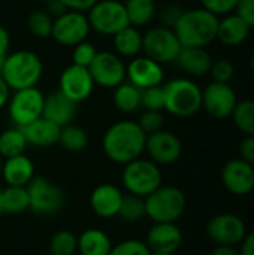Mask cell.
Returning a JSON list of instances; mask_svg holds the SVG:
<instances>
[{
  "label": "cell",
  "instance_id": "obj_1",
  "mask_svg": "<svg viewBox=\"0 0 254 255\" xmlns=\"http://www.w3.org/2000/svg\"><path fill=\"white\" fill-rule=\"evenodd\" d=\"M147 134L139 124L132 120L114 123L103 134L102 149L105 155L117 164H127L145 152Z\"/></svg>",
  "mask_w": 254,
  "mask_h": 255
},
{
  "label": "cell",
  "instance_id": "obj_2",
  "mask_svg": "<svg viewBox=\"0 0 254 255\" xmlns=\"http://www.w3.org/2000/svg\"><path fill=\"white\" fill-rule=\"evenodd\" d=\"M219 21L217 15L204 7H198L184 10L172 30L181 46L205 48L217 39Z\"/></svg>",
  "mask_w": 254,
  "mask_h": 255
},
{
  "label": "cell",
  "instance_id": "obj_3",
  "mask_svg": "<svg viewBox=\"0 0 254 255\" xmlns=\"http://www.w3.org/2000/svg\"><path fill=\"white\" fill-rule=\"evenodd\" d=\"M43 73V64L37 54L31 51H15L3 60L0 76L10 91L36 87Z\"/></svg>",
  "mask_w": 254,
  "mask_h": 255
},
{
  "label": "cell",
  "instance_id": "obj_4",
  "mask_svg": "<svg viewBox=\"0 0 254 255\" xmlns=\"http://www.w3.org/2000/svg\"><path fill=\"white\" fill-rule=\"evenodd\" d=\"M163 87L165 109L175 117L187 118L199 112L202 108V90L187 78H175Z\"/></svg>",
  "mask_w": 254,
  "mask_h": 255
},
{
  "label": "cell",
  "instance_id": "obj_5",
  "mask_svg": "<svg viewBox=\"0 0 254 255\" xmlns=\"http://www.w3.org/2000/svg\"><path fill=\"white\" fill-rule=\"evenodd\" d=\"M144 200L145 214L153 223H177L187 208L184 193L174 185H160Z\"/></svg>",
  "mask_w": 254,
  "mask_h": 255
},
{
  "label": "cell",
  "instance_id": "obj_6",
  "mask_svg": "<svg viewBox=\"0 0 254 255\" xmlns=\"http://www.w3.org/2000/svg\"><path fill=\"white\" fill-rule=\"evenodd\" d=\"M162 179L159 164L142 157L124 164L121 173V182L126 191L144 199L162 185Z\"/></svg>",
  "mask_w": 254,
  "mask_h": 255
},
{
  "label": "cell",
  "instance_id": "obj_7",
  "mask_svg": "<svg viewBox=\"0 0 254 255\" xmlns=\"http://www.w3.org/2000/svg\"><path fill=\"white\" fill-rule=\"evenodd\" d=\"M30 208L33 214L48 217L58 214L64 206L63 190L45 176H34L27 185Z\"/></svg>",
  "mask_w": 254,
  "mask_h": 255
},
{
  "label": "cell",
  "instance_id": "obj_8",
  "mask_svg": "<svg viewBox=\"0 0 254 255\" xmlns=\"http://www.w3.org/2000/svg\"><path fill=\"white\" fill-rule=\"evenodd\" d=\"M90 28L102 36H114L130 25L124 3L120 0H99L88 12Z\"/></svg>",
  "mask_w": 254,
  "mask_h": 255
},
{
  "label": "cell",
  "instance_id": "obj_9",
  "mask_svg": "<svg viewBox=\"0 0 254 255\" xmlns=\"http://www.w3.org/2000/svg\"><path fill=\"white\" fill-rule=\"evenodd\" d=\"M43 103H45V94L37 87H31V88L13 91L6 106H7L9 118L12 120L15 127L22 128L42 117Z\"/></svg>",
  "mask_w": 254,
  "mask_h": 255
},
{
  "label": "cell",
  "instance_id": "obj_10",
  "mask_svg": "<svg viewBox=\"0 0 254 255\" xmlns=\"http://www.w3.org/2000/svg\"><path fill=\"white\" fill-rule=\"evenodd\" d=\"M181 48L183 46L172 28L159 25L142 34V51L145 52V57L159 64L175 63Z\"/></svg>",
  "mask_w": 254,
  "mask_h": 255
},
{
  "label": "cell",
  "instance_id": "obj_11",
  "mask_svg": "<svg viewBox=\"0 0 254 255\" xmlns=\"http://www.w3.org/2000/svg\"><path fill=\"white\" fill-rule=\"evenodd\" d=\"M90 22L85 12L67 10L52 22L51 37L63 46H76L78 43L87 40L90 34Z\"/></svg>",
  "mask_w": 254,
  "mask_h": 255
},
{
  "label": "cell",
  "instance_id": "obj_12",
  "mask_svg": "<svg viewBox=\"0 0 254 255\" xmlns=\"http://www.w3.org/2000/svg\"><path fill=\"white\" fill-rule=\"evenodd\" d=\"M88 72L94 85L103 88H117L126 81V64L120 55L111 51H97L94 60L88 66Z\"/></svg>",
  "mask_w": 254,
  "mask_h": 255
},
{
  "label": "cell",
  "instance_id": "obj_13",
  "mask_svg": "<svg viewBox=\"0 0 254 255\" xmlns=\"http://www.w3.org/2000/svg\"><path fill=\"white\" fill-rule=\"evenodd\" d=\"M207 235L216 245L237 247L247 235L246 223L234 214H220L207 224Z\"/></svg>",
  "mask_w": 254,
  "mask_h": 255
},
{
  "label": "cell",
  "instance_id": "obj_14",
  "mask_svg": "<svg viewBox=\"0 0 254 255\" xmlns=\"http://www.w3.org/2000/svg\"><path fill=\"white\" fill-rule=\"evenodd\" d=\"M237 103V94L229 84L211 82L202 90V108L217 120L232 117Z\"/></svg>",
  "mask_w": 254,
  "mask_h": 255
},
{
  "label": "cell",
  "instance_id": "obj_15",
  "mask_svg": "<svg viewBox=\"0 0 254 255\" xmlns=\"http://www.w3.org/2000/svg\"><path fill=\"white\" fill-rule=\"evenodd\" d=\"M145 151L151 161L159 166H168L178 161L183 152V145L177 134L162 128L147 136Z\"/></svg>",
  "mask_w": 254,
  "mask_h": 255
},
{
  "label": "cell",
  "instance_id": "obj_16",
  "mask_svg": "<svg viewBox=\"0 0 254 255\" xmlns=\"http://www.w3.org/2000/svg\"><path fill=\"white\" fill-rule=\"evenodd\" d=\"M58 90L78 105L91 96L94 90V81L87 67L70 64L60 75Z\"/></svg>",
  "mask_w": 254,
  "mask_h": 255
},
{
  "label": "cell",
  "instance_id": "obj_17",
  "mask_svg": "<svg viewBox=\"0 0 254 255\" xmlns=\"http://www.w3.org/2000/svg\"><path fill=\"white\" fill-rule=\"evenodd\" d=\"M126 79L139 90H147L151 87L162 85L165 79V72L162 64L145 57L138 55L126 66Z\"/></svg>",
  "mask_w": 254,
  "mask_h": 255
},
{
  "label": "cell",
  "instance_id": "obj_18",
  "mask_svg": "<svg viewBox=\"0 0 254 255\" xmlns=\"http://www.w3.org/2000/svg\"><path fill=\"white\" fill-rule=\"evenodd\" d=\"M225 188L235 196H247L254 191V167L243 158L229 160L222 170Z\"/></svg>",
  "mask_w": 254,
  "mask_h": 255
},
{
  "label": "cell",
  "instance_id": "obj_19",
  "mask_svg": "<svg viewBox=\"0 0 254 255\" xmlns=\"http://www.w3.org/2000/svg\"><path fill=\"white\" fill-rule=\"evenodd\" d=\"M181 244L183 233L175 223H154L145 239V245L151 253L175 254Z\"/></svg>",
  "mask_w": 254,
  "mask_h": 255
},
{
  "label": "cell",
  "instance_id": "obj_20",
  "mask_svg": "<svg viewBox=\"0 0 254 255\" xmlns=\"http://www.w3.org/2000/svg\"><path fill=\"white\" fill-rule=\"evenodd\" d=\"M121 190L114 184H100L97 185L90 196V206L91 211L105 220L115 218L118 215L121 200H123Z\"/></svg>",
  "mask_w": 254,
  "mask_h": 255
},
{
  "label": "cell",
  "instance_id": "obj_21",
  "mask_svg": "<svg viewBox=\"0 0 254 255\" xmlns=\"http://www.w3.org/2000/svg\"><path fill=\"white\" fill-rule=\"evenodd\" d=\"M76 109L78 105L75 102L66 97L60 90H55L51 94L45 96L42 117L52 121L58 127H64L67 124H72L76 115Z\"/></svg>",
  "mask_w": 254,
  "mask_h": 255
},
{
  "label": "cell",
  "instance_id": "obj_22",
  "mask_svg": "<svg viewBox=\"0 0 254 255\" xmlns=\"http://www.w3.org/2000/svg\"><path fill=\"white\" fill-rule=\"evenodd\" d=\"M1 178L7 187H27L34 178V164L25 154L3 161Z\"/></svg>",
  "mask_w": 254,
  "mask_h": 255
},
{
  "label": "cell",
  "instance_id": "obj_23",
  "mask_svg": "<svg viewBox=\"0 0 254 255\" xmlns=\"http://www.w3.org/2000/svg\"><path fill=\"white\" fill-rule=\"evenodd\" d=\"M27 143L37 146V148H49L55 143H58L61 127L54 124L52 121L40 117L36 121L30 123L28 126L21 128Z\"/></svg>",
  "mask_w": 254,
  "mask_h": 255
},
{
  "label": "cell",
  "instance_id": "obj_24",
  "mask_svg": "<svg viewBox=\"0 0 254 255\" xmlns=\"http://www.w3.org/2000/svg\"><path fill=\"white\" fill-rule=\"evenodd\" d=\"M175 63L192 76H204L211 70L213 60L205 48L183 46Z\"/></svg>",
  "mask_w": 254,
  "mask_h": 255
},
{
  "label": "cell",
  "instance_id": "obj_25",
  "mask_svg": "<svg viewBox=\"0 0 254 255\" xmlns=\"http://www.w3.org/2000/svg\"><path fill=\"white\" fill-rule=\"evenodd\" d=\"M250 33L249 24L237 13L226 15L222 21H219L217 39L226 46L241 45Z\"/></svg>",
  "mask_w": 254,
  "mask_h": 255
},
{
  "label": "cell",
  "instance_id": "obj_26",
  "mask_svg": "<svg viewBox=\"0 0 254 255\" xmlns=\"http://www.w3.org/2000/svg\"><path fill=\"white\" fill-rule=\"evenodd\" d=\"M111 238L100 229H87L78 236L79 255H109L112 250Z\"/></svg>",
  "mask_w": 254,
  "mask_h": 255
},
{
  "label": "cell",
  "instance_id": "obj_27",
  "mask_svg": "<svg viewBox=\"0 0 254 255\" xmlns=\"http://www.w3.org/2000/svg\"><path fill=\"white\" fill-rule=\"evenodd\" d=\"M117 55L135 58L142 51V33L133 25H127L112 36Z\"/></svg>",
  "mask_w": 254,
  "mask_h": 255
},
{
  "label": "cell",
  "instance_id": "obj_28",
  "mask_svg": "<svg viewBox=\"0 0 254 255\" xmlns=\"http://www.w3.org/2000/svg\"><path fill=\"white\" fill-rule=\"evenodd\" d=\"M129 24L139 28L153 21L157 13L156 0H124Z\"/></svg>",
  "mask_w": 254,
  "mask_h": 255
},
{
  "label": "cell",
  "instance_id": "obj_29",
  "mask_svg": "<svg viewBox=\"0 0 254 255\" xmlns=\"http://www.w3.org/2000/svg\"><path fill=\"white\" fill-rule=\"evenodd\" d=\"M141 94L142 90L124 81L117 88H114V96H112L114 106L123 114L136 112L141 108Z\"/></svg>",
  "mask_w": 254,
  "mask_h": 255
},
{
  "label": "cell",
  "instance_id": "obj_30",
  "mask_svg": "<svg viewBox=\"0 0 254 255\" xmlns=\"http://www.w3.org/2000/svg\"><path fill=\"white\" fill-rule=\"evenodd\" d=\"M28 143L19 127H12L0 133V157L10 158L25 152Z\"/></svg>",
  "mask_w": 254,
  "mask_h": 255
},
{
  "label": "cell",
  "instance_id": "obj_31",
  "mask_svg": "<svg viewBox=\"0 0 254 255\" xmlns=\"http://www.w3.org/2000/svg\"><path fill=\"white\" fill-rule=\"evenodd\" d=\"M1 206L3 214L18 215L30 208L27 187H6L1 190Z\"/></svg>",
  "mask_w": 254,
  "mask_h": 255
},
{
  "label": "cell",
  "instance_id": "obj_32",
  "mask_svg": "<svg viewBox=\"0 0 254 255\" xmlns=\"http://www.w3.org/2000/svg\"><path fill=\"white\" fill-rule=\"evenodd\" d=\"M58 143L69 152H81L88 145V133L75 124H67L61 127Z\"/></svg>",
  "mask_w": 254,
  "mask_h": 255
},
{
  "label": "cell",
  "instance_id": "obj_33",
  "mask_svg": "<svg viewBox=\"0 0 254 255\" xmlns=\"http://www.w3.org/2000/svg\"><path fill=\"white\" fill-rule=\"evenodd\" d=\"M147 217L145 214V200L144 197L133 196V194H124L121 200V206L118 211L117 218H120L124 223H139Z\"/></svg>",
  "mask_w": 254,
  "mask_h": 255
},
{
  "label": "cell",
  "instance_id": "obj_34",
  "mask_svg": "<svg viewBox=\"0 0 254 255\" xmlns=\"http://www.w3.org/2000/svg\"><path fill=\"white\" fill-rule=\"evenodd\" d=\"M232 118L235 126L246 136H254V100L238 102L232 112Z\"/></svg>",
  "mask_w": 254,
  "mask_h": 255
},
{
  "label": "cell",
  "instance_id": "obj_35",
  "mask_svg": "<svg viewBox=\"0 0 254 255\" xmlns=\"http://www.w3.org/2000/svg\"><path fill=\"white\" fill-rule=\"evenodd\" d=\"M78 251V236L69 230H60L49 241L51 255H73Z\"/></svg>",
  "mask_w": 254,
  "mask_h": 255
},
{
  "label": "cell",
  "instance_id": "obj_36",
  "mask_svg": "<svg viewBox=\"0 0 254 255\" xmlns=\"http://www.w3.org/2000/svg\"><path fill=\"white\" fill-rule=\"evenodd\" d=\"M54 19L45 10H33L27 18L28 31L39 39H45L51 36Z\"/></svg>",
  "mask_w": 254,
  "mask_h": 255
},
{
  "label": "cell",
  "instance_id": "obj_37",
  "mask_svg": "<svg viewBox=\"0 0 254 255\" xmlns=\"http://www.w3.org/2000/svg\"><path fill=\"white\" fill-rule=\"evenodd\" d=\"M141 108L145 111H157L162 112L165 109V94L163 87H151L147 90H142L141 94Z\"/></svg>",
  "mask_w": 254,
  "mask_h": 255
},
{
  "label": "cell",
  "instance_id": "obj_38",
  "mask_svg": "<svg viewBox=\"0 0 254 255\" xmlns=\"http://www.w3.org/2000/svg\"><path fill=\"white\" fill-rule=\"evenodd\" d=\"M97 54V48L88 42V40H84L81 43H78L76 46H73V51H72V64H76V66H81V67H87L91 64V61L94 60Z\"/></svg>",
  "mask_w": 254,
  "mask_h": 255
},
{
  "label": "cell",
  "instance_id": "obj_39",
  "mask_svg": "<svg viewBox=\"0 0 254 255\" xmlns=\"http://www.w3.org/2000/svg\"><path fill=\"white\" fill-rule=\"evenodd\" d=\"M109 255H151L145 242L138 239H127L112 247Z\"/></svg>",
  "mask_w": 254,
  "mask_h": 255
},
{
  "label": "cell",
  "instance_id": "obj_40",
  "mask_svg": "<svg viewBox=\"0 0 254 255\" xmlns=\"http://www.w3.org/2000/svg\"><path fill=\"white\" fill-rule=\"evenodd\" d=\"M136 123L142 128V131L148 136L163 128V115L162 112H157V111H145L139 117V121Z\"/></svg>",
  "mask_w": 254,
  "mask_h": 255
},
{
  "label": "cell",
  "instance_id": "obj_41",
  "mask_svg": "<svg viewBox=\"0 0 254 255\" xmlns=\"http://www.w3.org/2000/svg\"><path fill=\"white\" fill-rule=\"evenodd\" d=\"M211 75L214 82H220V84H229L235 75V67L229 60H219L216 63H213L211 66Z\"/></svg>",
  "mask_w": 254,
  "mask_h": 255
},
{
  "label": "cell",
  "instance_id": "obj_42",
  "mask_svg": "<svg viewBox=\"0 0 254 255\" xmlns=\"http://www.w3.org/2000/svg\"><path fill=\"white\" fill-rule=\"evenodd\" d=\"M201 3L204 9L219 16V15H229L232 10H235L238 0H201Z\"/></svg>",
  "mask_w": 254,
  "mask_h": 255
},
{
  "label": "cell",
  "instance_id": "obj_43",
  "mask_svg": "<svg viewBox=\"0 0 254 255\" xmlns=\"http://www.w3.org/2000/svg\"><path fill=\"white\" fill-rule=\"evenodd\" d=\"M183 12L184 10L180 6H177V4H168V6H165L160 10V13H159L160 21H162V25L163 27H168V28H174Z\"/></svg>",
  "mask_w": 254,
  "mask_h": 255
},
{
  "label": "cell",
  "instance_id": "obj_44",
  "mask_svg": "<svg viewBox=\"0 0 254 255\" xmlns=\"http://www.w3.org/2000/svg\"><path fill=\"white\" fill-rule=\"evenodd\" d=\"M235 9L237 15H240L250 28H254V0H238Z\"/></svg>",
  "mask_w": 254,
  "mask_h": 255
},
{
  "label": "cell",
  "instance_id": "obj_45",
  "mask_svg": "<svg viewBox=\"0 0 254 255\" xmlns=\"http://www.w3.org/2000/svg\"><path fill=\"white\" fill-rule=\"evenodd\" d=\"M241 158L254 167V136H246L241 142Z\"/></svg>",
  "mask_w": 254,
  "mask_h": 255
},
{
  "label": "cell",
  "instance_id": "obj_46",
  "mask_svg": "<svg viewBox=\"0 0 254 255\" xmlns=\"http://www.w3.org/2000/svg\"><path fill=\"white\" fill-rule=\"evenodd\" d=\"M69 10L88 12L99 0H60Z\"/></svg>",
  "mask_w": 254,
  "mask_h": 255
},
{
  "label": "cell",
  "instance_id": "obj_47",
  "mask_svg": "<svg viewBox=\"0 0 254 255\" xmlns=\"http://www.w3.org/2000/svg\"><path fill=\"white\" fill-rule=\"evenodd\" d=\"M69 9L60 1V0H48L46 1V9H45V12L52 18V19H55V18H58L60 15H63L64 12H67Z\"/></svg>",
  "mask_w": 254,
  "mask_h": 255
},
{
  "label": "cell",
  "instance_id": "obj_48",
  "mask_svg": "<svg viewBox=\"0 0 254 255\" xmlns=\"http://www.w3.org/2000/svg\"><path fill=\"white\" fill-rule=\"evenodd\" d=\"M9 46H10L9 31L0 25V58H4L9 54Z\"/></svg>",
  "mask_w": 254,
  "mask_h": 255
},
{
  "label": "cell",
  "instance_id": "obj_49",
  "mask_svg": "<svg viewBox=\"0 0 254 255\" xmlns=\"http://www.w3.org/2000/svg\"><path fill=\"white\" fill-rule=\"evenodd\" d=\"M240 255H254V232L246 235V238L243 239Z\"/></svg>",
  "mask_w": 254,
  "mask_h": 255
},
{
  "label": "cell",
  "instance_id": "obj_50",
  "mask_svg": "<svg viewBox=\"0 0 254 255\" xmlns=\"http://www.w3.org/2000/svg\"><path fill=\"white\" fill-rule=\"evenodd\" d=\"M10 97V88L7 87V84L4 82V79L0 76V109H3Z\"/></svg>",
  "mask_w": 254,
  "mask_h": 255
},
{
  "label": "cell",
  "instance_id": "obj_51",
  "mask_svg": "<svg viewBox=\"0 0 254 255\" xmlns=\"http://www.w3.org/2000/svg\"><path fill=\"white\" fill-rule=\"evenodd\" d=\"M211 255H240V250L229 245H216Z\"/></svg>",
  "mask_w": 254,
  "mask_h": 255
},
{
  "label": "cell",
  "instance_id": "obj_52",
  "mask_svg": "<svg viewBox=\"0 0 254 255\" xmlns=\"http://www.w3.org/2000/svg\"><path fill=\"white\" fill-rule=\"evenodd\" d=\"M250 69L254 72V54L252 55V58H250Z\"/></svg>",
  "mask_w": 254,
  "mask_h": 255
},
{
  "label": "cell",
  "instance_id": "obj_53",
  "mask_svg": "<svg viewBox=\"0 0 254 255\" xmlns=\"http://www.w3.org/2000/svg\"><path fill=\"white\" fill-rule=\"evenodd\" d=\"M3 214V206H1V190H0V215Z\"/></svg>",
  "mask_w": 254,
  "mask_h": 255
},
{
  "label": "cell",
  "instance_id": "obj_54",
  "mask_svg": "<svg viewBox=\"0 0 254 255\" xmlns=\"http://www.w3.org/2000/svg\"><path fill=\"white\" fill-rule=\"evenodd\" d=\"M151 255H174V254H165V253H151Z\"/></svg>",
  "mask_w": 254,
  "mask_h": 255
},
{
  "label": "cell",
  "instance_id": "obj_55",
  "mask_svg": "<svg viewBox=\"0 0 254 255\" xmlns=\"http://www.w3.org/2000/svg\"><path fill=\"white\" fill-rule=\"evenodd\" d=\"M1 169H3V161H1V157H0V178H1Z\"/></svg>",
  "mask_w": 254,
  "mask_h": 255
},
{
  "label": "cell",
  "instance_id": "obj_56",
  "mask_svg": "<svg viewBox=\"0 0 254 255\" xmlns=\"http://www.w3.org/2000/svg\"><path fill=\"white\" fill-rule=\"evenodd\" d=\"M3 60H4V58H0V70H1V64H3Z\"/></svg>",
  "mask_w": 254,
  "mask_h": 255
},
{
  "label": "cell",
  "instance_id": "obj_57",
  "mask_svg": "<svg viewBox=\"0 0 254 255\" xmlns=\"http://www.w3.org/2000/svg\"><path fill=\"white\" fill-rule=\"evenodd\" d=\"M40 1H45V3H46V1H48V0H40Z\"/></svg>",
  "mask_w": 254,
  "mask_h": 255
},
{
  "label": "cell",
  "instance_id": "obj_58",
  "mask_svg": "<svg viewBox=\"0 0 254 255\" xmlns=\"http://www.w3.org/2000/svg\"><path fill=\"white\" fill-rule=\"evenodd\" d=\"M120 1H123V0H120Z\"/></svg>",
  "mask_w": 254,
  "mask_h": 255
}]
</instances>
